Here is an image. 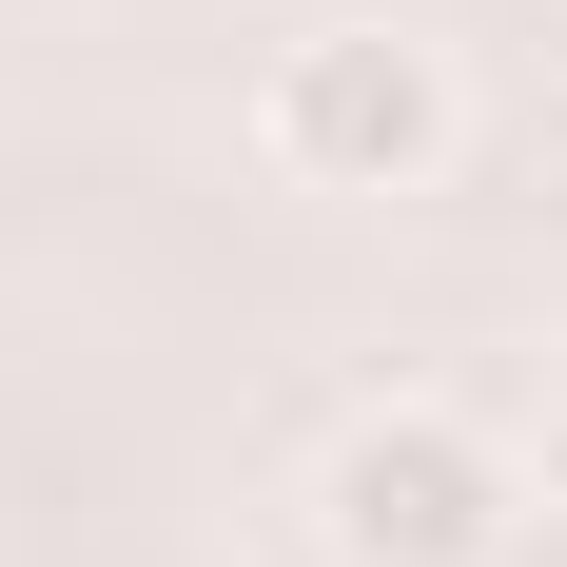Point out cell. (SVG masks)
I'll return each mask as SVG.
<instances>
[{
	"label": "cell",
	"mask_w": 567,
	"mask_h": 567,
	"mask_svg": "<svg viewBox=\"0 0 567 567\" xmlns=\"http://www.w3.org/2000/svg\"><path fill=\"white\" fill-rule=\"evenodd\" d=\"M255 157L293 196H431L470 157V79L431 20H293L255 59Z\"/></svg>",
	"instance_id": "6da1fadb"
},
{
	"label": "cell",
	"mask_w": 567,
	"mask_h": 567,
	"mask_svg": "<svg viewBox=\"0 0 567 567\" xmlns=\"http://www.w3.org/2000/svg\"><path fill=\"white\" fill-rule=\"evenodd\" d=\"M313 548L333 567H509L528 548V451L451 392H372L313 451Z\"/></svg>",
	"instance_id": "7a4b0ae2"
}]
</instances>
